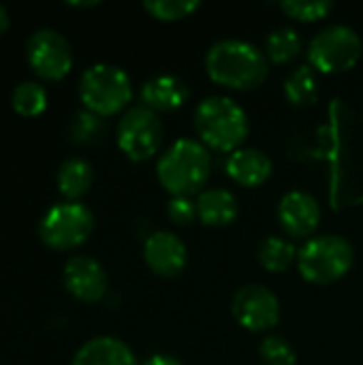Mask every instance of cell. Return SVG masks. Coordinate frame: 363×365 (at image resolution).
Returning <instances> with one entry per match:
<instances>
[{
	"label": "cell",
	"instance_id": "cell-7",
	"mask_svg": "<svg viewBox=\"0 0 363 365\" xmlns=\"http://www.w3.org/2000/svg\"><path fill=\"white\" fill-rule=\"evenodd\" d=\"M92 231L94 216L86 205L77 201H66L49 207L39 225L41 240L53 250L77 248L92 235Z\"/></svg>",
	"mask_w": 363,
	"mask_h": 365
},
{
	"label": "cell",
	"instance_id": "cell-16",
	"mask_svg": "<svg viewBox=\"0 0 363 365\" xmlns=\"http://www.w3.org/2000/svg\"><path fill=\"white\" fill-rule=\"evenodd\" d=\"M197 220L205 227H229L240 216L237 197L227 188H208L195 199Z\"/></svg>",
	"mask_w": 363,
	"mask_h": 365
},
{
	"label": "cell",
	"instance_id": "cell-28",
	"mask_svg": "<svg viewBox=\"0 0 363 365\" xmlns=\"http://www.w3.org/2000/svg\"><path fill=\"white\" fill-rule=\"evenodd\" d=\"M141 365H184L180 359L171 357V355H152L148 357Z\"/></svg>",
	"mask_w": 363,
	"mask_h": 365
},
{
	"label": "cell",
	"instance_id": "cell-8",
	"mask_svg": "<svg viewBox=\"0 0 363 365\" xmlns=\"http://www.w3.org/2000/svg\"><path fill=\"white\" fill-rule=\"evenodd\" d=\"M163 137H165V128L158 113L143 105L131 107L120 118L116 130L118 148L122 150V154H126V158L135 163L150 160L154 154H158L163 145Z\"/></svg>",
	"mask_w": 363,
	"mask_h": 365
},
{
	"label": "cell",
	"instance_id": "cell-6",
	"mask_svg": "<svg viewBox=\"0 0 363 365\" xmlns=\"http://www.w3.org/2000/svg\"><path fill=\"white\" fill-rule=\"evenodd\" d=\"M363 53L362 36L344 24H334L317 32L308 45V62L319 73L351 71Z\"/></svg>",
	"mask_w": 363,
	"mask_h": 365
},
{
	"label": "cell",
	"instance_id": "cell-23",
	"mask_svg": "<svg viewBox=\"0 0 363 365\" xmlns=\"http://www.w3.org/2000/svg\"><path fill=\"white\" fill-rule=\"evenodd\" d=\"M143 9L158 21H180L201 9L199 0H145Z\"/></svg>",
	"mask_w": 363,
	"mask_h": 365
},
{
	"label": "cell",
	"instance_id": "cell-19",
	"mask_svg": "<svg viewBox=\"0 0 363 365\" xmlns=\"http://www.w3.org/2000/svg\"><path fill=\"white\" fill-rule=\"evenodd\" d=\"M285 96L295 107L315 105L317 98H319L317 71L310 64H302L295 71H291L289 77L285 79Z\"/></svg>",
	"mask_w": 363,
	"mask_h": 365
},
{
	"label": "cell",
	"instance_id": "cell-11",
	"mask_svg": "<svg viewBox=\"0 0 363 365\" xmlns=\"http://www.w3.org/2000/svg\"><path fill=\"white\" fill-rule=\"evenodd\" d=\"M278 222L293 240L310 237L321 225V205L310 192L291 190L278 203Z\"/></svg>",
	"mask_w": 363,
	"mask_h": 365
},
{
	"label": "cell",
	"instance_id": "cell-21",
	"mask_svg": "<svg viewBox=\"0 0 363 365\" xmlns=\"http://www.w3.org/2000/svg\"><path fill=\"white\" fill-rule=\"evenodd\" d=\"M302 36L291 26H280L267 34L265 41V56L274 64H289L302 53Z\"/></svg>",
	"mask_w": 363,
	"mask_h": 365
},
{
	"label": "cell",
	"instance_id": "cell-25",
	"mask_svg": "<svg viewBox=\"0 0 363 365\" xmlns=\"http://www.w3.org/2000/svg\"><path fill=\"white\" fill-rule=\"evenodd\" d=\"M259 359L263 365H295L297 355L285 338L270 336L259 344Z\"/></svg>",
	"mask_w": 363,
	"mask_h": 365
},
{
	"label": "cell",
	"instance_id": "cell-22",
	"mask_svg": "<svg viewBox=\"0 0 363 365\" xmlns=\"http://www.w3.org/2000/svg\"><path fill=\"white\" fill-rule=\"evenodd\" d=\"M11 103H13V109L19 115L34 118V115L45 111V107H47V92H45V88L39 81H21L13 90Z\"/></svg>",
	"mask_w": 363,
	"mask_h": 365
},
{
	"label": "cell",
	"instance_id": "cell-5",
	"mask_svg": "<svg viewBox=\"0 0 363 365\" xmlns=\"http://www.w3.org/2000/svg\"><path fill=\"white\" fill-rule=\"evenodd\" d=\"M353 261V246L342 235L310 237L297 252V269L310 284L338 282L351 272Z\"/></svg>",
	"mask_w": 363,
	"mask_h": 365
},
{
	"label": "cell",
	"instance_id": "cell-17",
	"mask_svg": "<svg viewBox=\"0 0 363 365\" xmlns=\"http://www.w3.org/2000/svg\"><path fill=\"white\" fill-rule=\"evenodd\" d=\"M73 365H137V359L126 342L111 336H98L75 353Z\"/></svg>",
	"mask_w": 363,
	"mask_h": 365
},
{
	"label": "cell",
	"instance_id": "cell-12",
	"mask_svg": "<svg viewBox=\"0 0 363 365\" xmlns=\"http://www.w3.org/2000/svg\"><path fill=\"white\" fill-rule=\"evenodd\" d=\"M145 265L160 278H178L188 265L186 244L171 231H156L143 244Z\"/></svg>",
	"mask_w": 363,
	"mask_h": 365
},
{
	"label": "cell",
	"instance_id": "cell-27",
	"mask_svg": "<svg viewBox=\"0 0 363 365\" xmlns=\"http://www.w3.org/2000/svg\"><path fill=\"white\" fill-rule=\"evenodd\" d=\"M167 216L173 225L186 227L197 218V203L193 197H171L167 203Z\"/></svg>",
	"mask_w": 363,
	"mask_h": 365
},
{
	"label": "cell",
	"instance_id": "cell-10",
	"mask_svg": "<svg viewBox=\"0 0 363 365\" xmlns=\"http://www.w3.org/2000/svg\"><path fill=\"white\" fill-rule=\"evenodd\" d=\"M26 51L32 71L49 81H58L66 77L73 66V51L68 41L53 28L36 30L30 36Z\"/></svg>",
	"mask_w": 363,
	"mask_h": 365
},
{
	"label": "cell",
	"instance_id": "cell-13",
	"mask_svg": "<svg viewBox=\"0 0 363 365\" xmlns=\"http://www.w3.org/2000/svg\"><path fill=\"white\" fill-rule=\"evenodd\" d=\"M64 287L66 291L86 304L101 302L107 293V274L103 265L86 255L71 257L64 265Z\"/></svg>",
	"mask_w": 363,
	"mask_h": 365
},
{
	"label": "cell",
	"instance_id": "cell-20",
	"mask_svg": "<svg viewBox=\"0 0 363 365\" xmlns=\"http://www.w3.org/2000/svg\"><path fill=\"white\" fill-rule=\"evenodd\" d=\"M297 248L293 242L285 240V237H276L270 235L261 242L257 257L263 269L272 272V274H282L287 272L293 263H297Z\"/></svg>",
	"mask_w": 363,
	"mask_h": 365
},
{
	"label": "cell",
	"instance_id": "cell-9",
	"mask_svg": "<svg viewBox=\"0 0 363 365\" xmlns=\"http://www.w3.org/2000/svg\"><path fill=\"white\" fill-rule=\"evenodd\" d=\"M231 312L246 331H270L280 321V299L263 284H246L233 295Z\"/></svg>",
	"mask_w": 363,
	"mask_h": 365
},
{
	"label": "cell",
	"instance_id": "cell-29",
	"mask_svg": "<svg viewBox=\"0 0 363 365\" xmlns=\"http://www.w3.org/2000/svg\"><path fill=\"white\" fill-rule=\"evenodd\" d=\"M6 28H9V13H6V9L0 4V34H2Z\"/></svg>",
	"mask_w": 363,
	"mask_h": 365
},
{
	"label": "cell",
	"instance_id": "cell-2",
	"mask_svg": "<svg viewBox=\"0 0 363 365\" xmlns=\"http://www.w3.org/2000/svg\"><path fill=\"white\" fill-rule=\"evenodd\" d=\"M212 173L210 150L197 139H178L169 145L158 163L156 178L171 197L201 195Z\"/></svg>",
	"mask_w": 363,
	"mask_h": 365
},
{
	"label": "cell",
	"instance_id": "cell-1",
	"mask_svg": "<svg viewBox=\"0 0 363 365\" xmlns=\"http://www.w3.org/2000/svg\"><path fill=\"white\" fill-rule=\"evenodd\" d=\"M208 77L229 90H255L270 75V60L257 45L240 38L216 41L205 53Z\"/></svg>",
	"mask_w": 363,
	"mask_h": 365
},
{
	"label": "cell",
	"instance_id": "cell-18",
	"mask_svg": "<svg viewBox=\"0 0 363 365\" xmlns=\"http://www.w3.org/2000/svg\"><path fill=\"white\" fill-rule=\"evenodd\" d=\"M94 182V171L83 158H68L58 169V190L68 199H81Z\"/></svg>",
	"mask_w": 363,
	"mask_h": 365
},
{
	"label": "cell",
	"instance_id": "cell-3",
	"mask_svg": "<svg viewBox=\"0 0 363 365\" xmlns=\"http://www.w3.org/2000/svg\"><path fill=\"white\" fill-rule=\"evenodd\" d=\"M195 130L208 150L231 154L242 148L250 133L244 107L231 96L214 94L203 98L195 109Z\"/></svg>",
	"mask_w": 363,
	"mask_h": 365
},
{
	"label": "cell",
	"instance_id": "cell-4",
	"mask_svg": "<svg viewBox=\"0 0 363 365\" xmlns=\"http://www.w3.org/2000/svg\"><path fill=\"white\" fill-rule=\"evenodd\" d=\"M79 96L86 111L107 118L128 107L133 101V83L124 68L107 62L92 64L79 81Z\"/></svg>",
	"mask_w": 363,
	"mask_h": 365
},
{
	"label": "cell",
	"instance_id": "cell-24",
	"mask_svg": "<svg viewBox=\"0 0 363 365\" xmlns=\"http://www.w3.org/2000/svg\"><path fill=\"white\" fill-rule=\"evenodd\" d=\"M280 9L287 17L297 21H321L334 11V2L329 0H282Z\"/></svg>",
	"mask_w": 363,
	"mask_h": 365
},
{
	"label": "cell",
	"instance_id": "cell-30",
	"mask_svg": "<svg viewBox=\"0 0 363 365\" xmlns=\"http://www.w3.org/2000/svg\"><path fill=\"white\" fill-rule=\"evenodd\" d=\"M71 6H96L98 2L96 0H90V2H68Z\"/></svg>",
	"mask_w": 363,
	"mask_h": 365
},
{
	"label": "cell",
	"instance_id": "cell-14",
	"mask_svg": "<svg viewBox=\"0 0 363 365\" xmlns=\"http://www.w3.org/2000/svg\"><path fill=\"white\" fill-rule=\"evenodd\" d=\"M225 171L235 184H240L244 188H257L272 178L274 163L263 150L240 148L227 156Z\"/></svg>",
	"mask_w": 363,
	"mask_h": 365
},
{
	"label": "cell",
	"instance_id": "cell-26",
	"mask_svg": "<svg viewBox=\"0 0 363 365\" xmlns=\"http://www.w3.org/2000/svg\"><path fill=\"white\" fill-rule=\"evenodd\" d=\"M105 133V124L103 118L90 113V111H79L68 128V135L75 143H92L96 139H101V135Z\"/></svg>",
	"mask_w": 363,
	"mask_h": 365
},
{
	"label": "cell",
	"instance_id": "cell-15",
	"mask_svg": "<svg viewBox=\"0 0 363 365\" xmlns=\"http://www.w3.org/2000/svg\"><path fill=\"white\" fill-rule=\"evenodd\" d=\"M141 103L143 107L160 113V111H175L180 107L186 105L188 96H190V88L188 83L178 77V75H156L152 79H148L143 86H141Z\"/></svg>",
	"mask_w": 363,
	"mask_h": 365
}]
</instances>
